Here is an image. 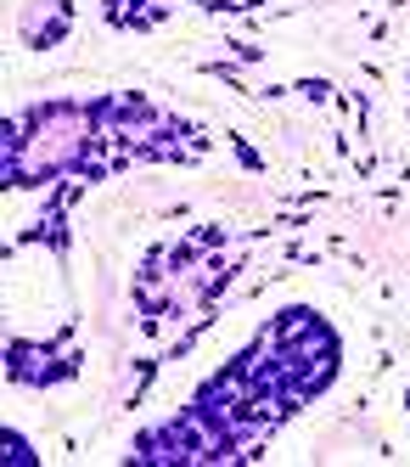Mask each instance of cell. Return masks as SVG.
<instances>
[{"label":"cell","mask_w":410,"mask_h":467,"mask_svg":"<svg viewBox=\"0 0 410 467\" xmlns=\"http://www.w3.org/2000/svg\"><path fill=\"white\" fill-rule=\"evenodd\" d=\"M343 378V332L315 305H282L225 366L191 389V400L147 422L124 445L129 467H225L253 462L287 422Z\"/></svg>","instance_id":"1"},{"label":"cell","mask_w":410,"mask_h":467,"mask_svg":"<svg viewBox=\"0 0 410 467\" xmlns=\"http://www.w3.org/2000/svg\"><path fill=\"white\" fill-rule=\"evenodd\" d=\"M214 158V130L147 90H85L40 96L12 108L0 124V186L46 192V186H96L141 163H202Z\"/></svg>","instance_id":"2"},{"label":"cell","mask_w":410,"mask_h":467,"mask_svg":"<svg viewBox=\"0 0 410 467\" xmlns=\"http://www.w3.org/2000/svg\"><path fill=\"white\" fill-rule=\"evenodd\" d=\"M236 271H242V248H236V237L214 220L186 225L180 237L152 243L141 254V265H135V276H129L135 332L169 338V332L202 321L231 293Z\"/></svg>","instance_id":"3"},{"label":"cell","mask_w":410,"mask_h":467,"mask_svg":"<svg viewBox=\"0 0 410 467\" xmlns=\"http://www.w3.org/2000/svg\"><path fill=\"white\" fill-rule=\"evenodd\" d=\"M85 378V344L74 327L51 332V338H6V383L12 389H62Z\"/></svg>","instance_id":"4"},{"label":"cell","mask_w":410,"mask_h":467,"mask_svg":"<svg viewBox=\"0 0 410 467\" xmlns=\"http://www.w3.org/2000/svg\"><path fill=\"white\" fill-rule=\"evenodd\" d=\"M79 23L74 0H23L17 6V40L23 51H56Z\"/></svg>","instance_id":"5"},{"label":"cell","mask_w":410,"mask_h":467,"mask_svg":"<svg viewBox=\"0 0 410 467\" xmlns=\"http://www.w3.org/2000/svg\"><path fill=\"white\" fill-rule=\"evenodd\" d=\"M96 12L113 35H158L175 17V0H96Z\"/></svg>","instance_id":"6"},{"label":"cell","mask_w":410,"mask_h":467,"mask_svg":"<svg viewBox=\"0 0 410 467\" xmlns=\"http://www.w3.org/2000/svg\"><path fill=\"white\" fill-rule=\"evenodd\" d=\"M0 456H6L12 467H40V451H34V440L23 428H6L0 433Z\"/></svg>","instance_id":"7"},{"label":"cell","mask_w":410,"mask_h":467,"mask_svg":"<svg viewBox=\"0 0 410 467\" xmlns=\"http://www.w3.org/2000/svg\"><path fill=\"white\" fill-rule=\"evenodd\" d=\"M405 108H410V74H405Z\"/></svg>","instance_id":"8"},{"label":"cell","mask_w":410,"mask_h":467,"mask_svg":"<svg viewBox=\"0 0 410 467\" xmlns=\"http://www.w3.org/2000/svg\"><path fill=\"white\" fill-rule=\"evenodd\" d=\"M405 411H410V389H405Z\"/></svg>","instance_id":"9"}]
</instances>
